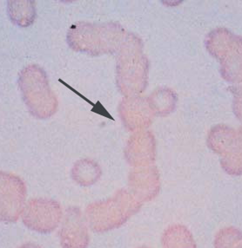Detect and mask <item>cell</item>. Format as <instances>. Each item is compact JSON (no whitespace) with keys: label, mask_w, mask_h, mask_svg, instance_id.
<instances>
[{"label":"cell","mask_w":242,"mask_h":248,"mask_svg":"<svg viewBox=\"0 0 242 248\" xmlns=\"http://www.w3.org/2000/svg\"><path fill=\"white\" fill-rule=\"evenodd\" d=\"M61 211L57 203L48 201H37L34 205L27 206L24 213V222L34 230L48 232L59 224Z\"/></svg>","instance_id":"cell-1"},{"label":"cell","mask_w":242,"mask_h":248,"mask_svg":"<svg viewBox=\"0 0 242 248\" xmlns=\"http://www.w3.org/2000/svg\"><path fill=\"white\" fill-rule=\"evenodd\" d=\"M63 246L71 240H75V248H86L88 244L87 232L80 219V213H69L61 229Z\"/></svg>","instance_id":"cell-2"},{"label":"cell","mask_w":242,"mask_h":248,"mask_svg":"<svg viewBox=\"0 0 242 248\" xmlns=\"http://www.w3.org/2000/svg\"><path fill=\"white\" fill-rule=\"evenodd\" d=\"M38 248V247H37L36 245H33V244H26L25 245V246H23L22 248Z\"/></svg>","instance_id":"cell-3"}]
</instances>
